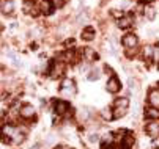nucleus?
<instances>
[{
  "label": "nucleus",
  "mask_w": 159,
  "mask_h": 149,
  "mask_svg": "<svg viewBox=\"0 0 159 149\" xmlns=\"http://www.w3.org/2000/svg\"><path fill=\"white\" fill-rule=\"evenodd\" d=\"M60 91H61L63 94H68V96L76 94V83H74V80H71V79H63V80H61V88H60Z\"/></svg>",
  "instance_id": "1"
},
{
  "label": "nucleus",
  "mask_w": 159,
  "mask_h": 149,
  "mask_svg": "<svg viewBox=\"0 0 159 149\" xmlns=\"http://www.w3.org/2000/svg\"><path fill=\"white\" fill-rule=\"evenodd\" d=\"M121 90V83H120V80H118V77L117 75H112L110 79H109V82H107V91L109 93H118Z\"/></svg>",
  "instance_id": "2"
},
{
  "label": "nucleus",
  "mask_w": 159,
  "mask_h": 149,
  "mask_svg": "<svg viewBox=\"0 0 159 149\" xmlns=\"http://www.w3.org/2000/svg\"><path fill=\"white\" fill-rule=\"evenodd\" d=\"M121 44H123L126 49H135V46H137V36L132 35V33L125 35L123 39H121Z\"/></svg>",
  "instance_id": "3"
},
{
  "label": "nucleus",
  "mask_w": 159,
  "mask_h": 149,
  "mask_svg": "<svg viewBox=\"0 0 159 149\" xmlns=\"http://www.w3.org/2000/svg\"><path fill=\"white\" fill-rule=\"evenodd\" d=\"M19 115H20V118H24V119L33 118V116H35V109H33V105H30V104L22 105L20 110H19Z\"/></svg>",
  "instance_id": "4"
},
{
  "label": "nucleus",
  "mask_w": 159,
  "mask_h": 149,
  "mask_svg": "<svg viewBox=\"0 0 159 149\" xmlns=\"http://www.w3.org/2000/svg\"><path fill=\"white\" fill-rule=\"evenodd\" d=\"M148 102L151 107L159 109V88H153L148 91Z\"/></svg>",
  "instance_id": "5"
},
{
  "label": "nucleus",
  "mask_w": 159,
  "mask_h": 149,
  "mask_svg": "<svg viewBox=\"0 0 159 149\" xmlns=\"http://www.w3.org/2000/svg\"><path fill=\"white\" fill-rule=\"evenodd\" d=\"M134 144V135L126 132L125 137H121V141H120V149H131Z\"/></svg>",
  "instance_id": "6"
},
{
  "label": "nucleus",
  "mask_w": 159,
  "mask_h": 149,
  "mask_svg": "<svg viewBox=\"0 0 159 149\" xmlns=\"http://www.w3.org/2000/svg\"><path fill=\"white\" fill-rule=\"evenodd\" d=\"M132 24H134L132 16H131V14H125V16L118 20V28H121V30H128Z\"/></svg>",
  "instance_id": "7"
},
{
  "label": "nucleus",
  "mask_w": 159,
  "mask_h": 149,
  "mask_svg": "<svg viewBox=\"0 0 159 149\" xmlns=\"http://www.w3.org/2000/svg\"><path fill=\"white\" fill-rule=\"evenodd\" d=\"M99 58V55L92 49V47H84V60L87 63H92V61H96Z\"/></svg>",
  "instance_id": "8"
},
{
  "label": "nucleus",
  "mask_w": 159,
  "mask_h": 149,
  "mask_svg": "<svg viewBox=\"0 0 159 149\" xmlns=\"http://www.w3.org/2000/svg\"><path fill=\"white\" fill-rule=\"evenodd\" d=\"M70 112V104L66 100H57L55 102V113L57 115H66Z\"/></svg>",
  "instance_id": "9"
},
{
  "label": "nucleus",
  "mask_w": 159,
  "mask_h": 149,
  "mask_svg": "<svg viewBox=\"0 0 159 149\" xmlns=\"http://www.w3.org/2000/svg\"><path fill=\"white\" fill-rule=\"evenodd\" d=\"M55 6H54V0H43L41 2V13L43 14H46V16H49V14H52V10H54Z\"/></svg>",
  "instance_id": "10"
},
{
  "label": "nucleus",
  "mask_w": 159,
  "mask_h": 149,
  "mask_svg": "<svg viewBox=\"0 0 159 149\" xmlns=\"http://www.w3.org/2000/svg\"><path fill=\"white\" fill-rule=\"evenodd\" d=\"M145 130H147V134H148L150 137H153V138L159 137V122H156V121H154V122L147 124Z\"/></svg>",
  "instance_id": "11"
},
{
  "label": "nucleus",
  "mask_w": 159,
  "mask_h": 149,
  "mask_svg": "<svg viewBox=\"0 0 159 149\" xmlns=\"http://www.w3.org/2000/svg\"><path fill=\"white\" fill-rule=\"evenodd\" d=\"M95 36H96V33H95L93 27H85L82 30V39H85V41H93Z\"/></svg>",
  "instance_id": "12"
},
{
  "label": "nucleus",
  "mask_w": 159,
  "mask_h": 149,
  "mask_svg": "<svg viewBox=\"0 0 159 149\" xmlns=\"http://www.w3.org/2000/svg\"><path fill=\"white\" fill-rule=\"evenodd\" d=\"M142 57H143L145 61H151L153 57H154V47L153 46H145L142 49Z\"/></svg>",
  "instance_id": "13"
},
{
  "label": "nucleus",
  "mask_w": 159,
  "mask_h": 149,
  "mask_svg": "<svg viewBox=\"0 0 159 149\" xmlns=\"http://www.w3.org/2000/svg\"><path fill=\"white\" fill-rule=\"evenodd\" d=\"M145 118H147V119H151V121L159 119V109H156V107L147 109V110H145Z\"/></svg>",
  "instance_id": "14"
},
{
  "label": "nucleus",
  "mask_w": 159,
  "mask_h": 149,
  "mask_svg": "<svg viewBox=\"0 0 159 149\" xmlns=\"http://www.w3.org/2000/svg\"><path fill=\"white\" fill-rule=\"evenodd\" d=\"M143 14H145V17H147L148 20H153V19L156 17V10H154L151 5H147L145 10H143Z\"/></svg>",
  "instance_id": "15"
},
{
  "label": "nucleus",
  "mask_w": 159,
  "mask_h": 149,
  "mask_svg": "<svg viewBox=\"0 0 159 149\" xmlns=\"http://www.w3.org/2000/svg\"><path fill=\"white\" fill-rule=\"evenodd\" d=\"M128 107H129V99L126 97L115 99V109H128Z\"/></svg>",
  "instance_id": "16"
},
{
  "label": "nucleus",
  "mask_w": 159,
  "mask_h": 149,
  "mask_svg": "<svg viewBox=\"0 0 159 149\" xmlns=\"http://www.w3.org/2000/svg\"><path fill=\"white\" fill-rule=\"evenodd\" d=\"M13 10H14V3L11 2V0H8V2H3V3H2V11H3V14H11Z\"/></svg>",
  "instance_id": "17"
},
{
  "label": "nucleus",
  "mask_w": 159,
  "mask_h": 149,
  "mask_svg": "<svg viewBox=\"0 0 159 149\" xmlns=\"http://www.w3.org/2000/svg\"><path fill=\"white\" fill-rule=\"evenodd\" d=\"M33 10H35V0H25L24 2V11L32 14Z\"/></svg>",
  "instance_id": "18"
},
{
  "label": "nucleus",
  "mask_w": 159,
  "mask_h": 149,
  "mask_svg": "<svg viewBox=\"0 0 159 149\" xmlns=\"http://www.w3.org/2000/svg\"><path fill=\"white\" fill-rule=\"evenodd\" d=\"M126 110H128V109H115V110H113V119L123 118V116L126 115Z\"/></svg>",
  "instance_id": "19"
},
{
  "label": "nucleus",
  "mask_w": 159,
  "mask_h": 149,
  "mask_svg": "<svg viewBox=\"0 0 159 149\" xmlns=\"http://www.w3.org/2000/svg\"><path fill=\"white\" fill-rule=\"evenodd\" d=\"M102 116H104L106 119H113V110L104 109V110H102Z\"/></svg>",
  "instance_id": "20"
},
{
  "label": "nucleus",
  "mask_w": 159,
  "mask_h": 149,
  "mask_svg": "<svg viewBox=\"0 0 159 149\" xmlns=\"http://www.w3.org/2000/svg\"><path fill=\"white\" fill-rule=\"evenodd\" d=\"M128 83H129V88H131L132 91H134V90H137V88H139V82H137V80H134L132 77H131V79L128 80Z\"/></svg>",
  "instance_id": "21"
},
{
  "label": "nucleus",
  "mask_w": 159,
  "mask_h": 149,
  "mask_svg": "<svg viewBox=\"0 0 159 149\" xmlns=\"http://www.w3.org/2000/svg\"><path fill=\"white\" fill-rule=\"evenodd\" d=\"M101 77V74L98 72V71H92V72H90L88 74V80H92V82H95V80H98Z\"/></svg>",
  "instance_id": "22"
},
{
  "label": "nucleus",
  "mask_w": 159,
  "mask_h": 149,
  "mask_svg": "<svg viewBox=\"0 0 159 149\" xmlns=\"http://www.w3.org/2000/svg\"><path fill=\"white\" fill-rule=\"evenodd\" d=\"M112 16L115 17V19H118V20H120V19L125 16V13H123V11H120V10H112Z\"/></svg>",
  "instance_id": "23"
},
{
  "label": "nucleus",
  "mask_w": 159,
  "mask_h": 149,
  "mask_svg": "<svg viewBox=\"0 0 159 149\" xmlns=\"http://www.w3.org/2000/svg\"><path fill=\"white\" fill-rule=\"evenodd\" d=\"M74 42H76L74 38H68V39L63 42V44H65V47H73V46H74Z\"/></svg>",
  "instance_id": "24"
},
{
  "label": "nucleus",
  "mask_w": 159,
  "mask_h": 149,
  "mask_svg": "<svg viewBox=\"0 0 159 149\" xmlns=\"http://www.w3.org/2000/svg\"><path fill=\"white\" fill-rule=\"evenodd\" d=\"M102 140H104V143H109V144H112V141H113V134H109V135H106Z\"/></svg>",
  "instance_id": "25"
},
{
  "label": "nucleus",
  "mask_w": 159,
  "mask_h": 149,
  "mask_svg": "<svg viewBox=\"0 0 159 149\" xmlns=\"http://www.w3.org/2000/svg\"><path fill=\"white\" fill-rule=\"evenodd\" d=\"M65 2H66V0H54V6L55 8H61L65 5Z\"/></svg>",
  "instance_id": "26"
},
{
  "label": "nucleus",
  "mask_w": 159,
  "mask_h": 149,
  "mask_svg": "<svg viewBox=\"0 0 159 149\" xmlns=\"http://www.w3.org/2000/svg\"><path fill=\"white\" fill-rule=\"evenodd\" d=\"M104 72H106L107 75H110V77L113 75V69H112V68H110L109 65H106V66H104Z\"/></svg>",
  "instance_id": "27"
},
{
  "label": "nucleus",
  "mask_w": 159,
  "mask_h": 149,
  "mask_svg": "<svg viewBox=\"0 0 159 149\" xmlns=\"http://www.w3.org/2000/svg\"><path fill=\"white\" fill-rule=\"evenodd\" d=\"M154 61H159V46H154V57H153Z\"/></svg>",
  "instance_id": "28"
},
{
  "label": "nucleus",
  "mask_w": 159,
  "mask_h": 149,
  "mask_svg": "<svg viewBox=\"0 0 159 149\" xmlns=\"http://www.w3.org/2000/svg\"><path fill=\"white\" fill-rule=\"evenodd\" d=\"M101 149H113V146H112V144H109V143H102Z\"/></svg>",
  "instance_id": "29"
},
{
  "label": "nucleus",
  "mask_w": 159,
  "mask_h": 149,
  "mask_svg": "<svg viewBox=\"0 0 159 149\" xmlns=\"http://www.w3.org/2000/svg\"><path fill=\"white\" fill-rule=\"evenodd\" d=\"M153 146H154V147H157V149H159V137H156V138H154V140H153Z\"/></svg>",
  "instance_id": "30"
},
{
  "label": "nucleus",
  "mask_w": 159,
  "mask_h": 149,
  "mask_svg": "<svg viewBox=\"0 0 159 149\" xmlns=\"http://www.w3.org/2000/svg\"><path fill=\"white\" fill-rule=\"evenodd\" d=\"M150 2H153V0H142V3H150Z\"/></svg>",
  "instance_id": "31"
},
{
  "label": "nucleus",
  "mask_w": 159,
  "mask_h": 149,
  "mask_svg": "<svg viewBox=\"0 0 159 149\" xmlns=\"http://www.w3.org/2000/svg\"><path fill=\"white\" fill-rule=\"evenodd\" d=\"M38 147H39V144H35V146H33L32 149H38Z\"/></svg>",
  "instance_id": "32"
},
{
  "label": "nucleus",
  "mask_w": 159,
  "mask_h": 149,
  "mask_svg": "<svg viewBox=\"0 0 159 149\" xmlns=\"http://www.w3.org/2000/svg\"><path fill=\"white\" fill-rule=\"evenodd\" d=\"M157 87H159V82H157Z\"/></svg>",
  "instance_id": "33"
}]
</instances>
